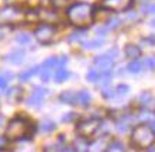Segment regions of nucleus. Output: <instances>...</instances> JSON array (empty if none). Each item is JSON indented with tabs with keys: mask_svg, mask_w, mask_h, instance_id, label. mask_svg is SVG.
Listing matches in <instances>:
<instances>
[{
	"mask_svg": "<svg viewBox=\"0 0 155 152\" xmlns=\"http://www.w3.org/2000/svg\"><path fill=\"white\" fill-rule=\"evenodd\" d=\"M65 17L75 28H87L96 20V7L93 3L78 0L69 4L65 10Z\"/></svg>",
	"mask_w": 155,
	"mask_h": 152,
	"instance_id": "1",
	"label": "nucleus"
},
{
	"mask_svg": "<svg viewBox=\"0 0 155 152\" xmlns=\"http://www.w3.org/2000/svg\"><path fill=\"white\" fill-rule=\"evenodd\" d=\"M34 132V125L25 117H16L7 124L6 137L8 140H23L28 138Z\"/></svg>",
	"mask_w": 155,
	"mask_h": 152,
	"instance_id": "2",
	"label": "nucleus"
},
{
	"mask_svg": "<svg viewBox=\"0 0 155 152\" xmlns=\"http://www.w3.org/2000/svg\"><path fill=\"white\" fill-rule=\"evenodd\" d=\"M131 142L135 148L147 149L155 142V131L151 128V125L147 124H140L133 130L131 134Z\"/></svg>",
	"mask_w": 155,
	"mask_h": 152,
	"instance_id": "3",
	"label": "nucleus"
},
{
	"mask_svg": "<svg viewBox=\"0 0 155 152\" xmlns=\"http://www.w3.org/2000/svg\"><path fill=\"white\" fill-rule=\"evenodd\" d=\"M33 35L41 45H51L52 42H55L58 35L57 24H51V23H44L42 21L35 27Z\"/></svg>",
	"mask_w": 155,
	"mask_h": 152,
	"instance_id": "4",
	"label": "nucleus"
},
{
	"mask_svg": "<svg viewBox=\"0 0 155 152\" xmlns=\"http://www.w3.org/2000/svg\"><path fill=\"white\" fill-rule=\"evenodd\" d=\"M25 20V11L18 6L10 4L0 10V25H16Z\"/></svg>",
	"mask_w": 155,
	"mask_h": 152,
	"instance_id": "5",
	"label": "nucleus"
},
{
	"mask_svg": "<svg viewBox=\"0 0 155 152\" xmlns=\"http://www.w3.org/2000/svg\"><path fill=\"white\" fill-rule=\"evenodd\" d=\"M100 124H102V121L99 118H86V120H82V121H79V124H78L76 127V131L78 134L81 137H83V138H90V137H93L96 132H97V130L100 128Z\"/></svg>",
	"mask_w": 155,
	"mask_h": 152,
	"instance_id": "6",
	"label": "nucleus"
},
{
	"mask_svg": "<svg viewBox=\"0 0 155 152\" xmlns=\"http://www.w3.org/2000/svg\"><path fill=\"white\" fill-rule=\"evenodd\" d=\"M102 8L110 13H123L133 7L134 0H102Z\"/></svg>",
	"mask_w": 155,
	"mask_h": 152,
	"instance_id": "7",
	"label": "nucleus"
},
{
	"mask_svg": "<svg viewBox=\"0 0 155 152\" xmlns=\"http://www.w3.org/2000/svg\"><path fill=\"white\" fill-rule=\"evenodd\" d=\"M114 62H116L114 58L111 57L109 52H106V53H102V55L94 57L93 68H96L100 73H103V72H110V70H113V68H114Z\"/></svg>",
	"mask_w": 155,
	"mask_h": 152,
	"instance_id": "8",
	"label": "nucleus"
},
{
	"mask_svg": "<svg viewBox=\"0 0 155 152\" xmlns=\"http://www.w3.org/2000/svg\"><path fill=\"white\" fill-rule=\"evenodd\" d=\"M47 93H48V90H47L45 87L35 86L33 89V93H31V96H30L28 100H27V104H28L30 107H40L41 104H42V100L45 99Z\"/></svg>",
	"mask_w": 155,
	"mask_h": 152,
	"instance_id": "9",
	"label": "nucleus"
},
{
	"mask_svg": "<svg viewBox=\"0 0 155 152\" xmlns=\"http://www.w3.org/2000/svg\"><path fill=\"white\" fill-rule=\"evenodd\" d=\"M25 58V51L23 48H17V50L8 52L6 57H4V61L8 62V63H13V65H20L24 62Z\"/></svg>",
	"mask_w": 155,
	"mask_h": 152,
	"instance_id": "10",
	"label": "nucleus"
},
{
	"mask_svg": "<svg viewBox=\"0 0 155 152\" xmlns=\"http://www.w3.org/2000/svg\"><path fill=\"white\" fill-rule=\"evenodd\" d=\"M124 55H126L127 59L134 61V59H140V58H141L143 51H141L140 45L133 44V42H128V44H126V45H124Z\"/></svg>",
	"mask_w": 155,
	"mask_h": 152,
	"instance_id": "11",
	"label": "nucleus"
},
{
	"mask_svg": "<svg viewBox=\"0 0 155 152\" xmlns=\"http://www.w3.org/2000/svg\"><path fill=\"white\" fill-rule=\"evenodd\" d=\"M106 40L102 37H97V38H92V40H83L81 42V47L82 50L85 51H93V50H99L104 45Z\"/></svg>",
	"mask_w": 155,
	"mask_h": 152,
	"instance_id": "12",
	"label": "nucleus"
},
{
	"mask_svg": "<svg viewBox=\"0 0 155 152\" xmlns=\"http://www.w3.org/2000/svg\"><path fill=\"white\" fill-rule=\"evenodd\" d=\"M109 145L110 144L106 140V137H102V138L94 140L90 145H87V152H106Z\"/></svg>",
	"mask_w": 155,
	"mask_h": 152,
	"instance_id": "13",
	"label": "nucleus"
},
{
	"mask_svg": "<svg viewBox=\"0 0 155 152\" xmlns=\"http://www.w3.org/2000/svg\"><path fill=\"white\" fill-rule=\"evenodd\" d=\"M69 76H71V72L66 69L65 66L57 68V69L54 70V80L57 83H64L65 80H68Z\"/></svg>",
	"mask_w": 155,
	"mask_h": 152,
	"instance_id": "14",
	"label": "nucleus"
},
{
	"mask_svg": "<svg viewBox=\"0 0 155 152\" xmlns=\"http://www.w3.org/2000/svg\"><path fill=\"white\" fill-rule=\"evenodd\" d=\"M144 69V62H141L140 59H134V61H130L127 63L126 66V70L128 73H133V75H137V73H141Z\"/></svg>",
	"mask_w": 155,
	"mask_h": 152,
	"instance_id": "15",
	"label": "nucleus"
},
{
	"mask_svg": "<svg viewBox=\"0 0 155 152\" xmlns=\"http://www.w3.org/2000/svg\"><path fill=\"white\" fill-rule=\"evenodd\" d=\"M90 102H92V95L87 90H82L76 93V104H79L82 107H86L90 104Z\"/></svg>",
	"mask_w": 155,
	"mask_h": 152,
	"instance_id": "16",
	"label": "nucleus"
},
{
	"mask_svg": "<svg viewBox=\"0 0 155 152\" xmlns=\"http://www.w3.org/2000/svg\"><path fill=\"white\" fill-rule=\"evenodd\" d=\"M35 75H40V65H35L27 70H23L18 78H20L21 82H28L30 79L33 78V76H35Z\"/></svg>",
	"mask_w": 155,
	"mask_h": 152,
	"instance_id": "17",
	"label": "nucleus"
},
{
	"mask_svg": "<svg viewBox=\"0 0 155 152\" xmlns=\"http://www.w3.org/2000/svg\"><path fill=\"white\" fill-rule=\"evenodd\" d=\"M85 37H86L85 28H76L74 33H71L69 35H68V42H69V44H74V42H82Z\"/></svg>",
	"mask_w": 155,
	"mask_h": 152,
	"instance_id": "18",
	"label": "nucleus"
},
{
	"mask_svg": "<svg viewBox=\"0 0 155 152\" xmlns=\"http://www.w3.org/2000/svg\"><path fill=\"white\" fill-rule=\"evenodd\" d=\"M48 2H49L51 8L57 10V11H59V10H66L71 4V0H48Z\"/></svg>",
	"mask_w": 155,
	"mask_h": 152,
	"instance_id": "19",
	"label": "nucleus"
},
{
	"mask_svg": "<svg viewBox=\"0 0 155 152\" xmlns=\"http://www.w3.org/2000/svg\"><path fill=\"white\" fill-rule=\"evenodd\" d=\"M100 78H102V73H100L96 68L89 69L87 70V73H86V80L90 82V83H99L100 82Z\"/></svg>",
	"mask_w": 155,
	"mask_h": 152,
	"instance_id": "20",
	"label": "nucleus"
},
{
	"mask_svg": "<svg viewBox=\"0 0 155 152\" xmlns=\"http://www.w3.org/2000/svg\"><path fill=\"white\" fill-rule=\"evenodd\" d=\"M59 100L66 103V104H76V93L66 90V92H64V93H61Z\"/></svg>",
	"mask_w": 155,
	"mask_h": 152,
	"instance_id": "21",
	"label": "nucleus"
},
{
	"mask_svg": "<svg viewBox=\"0 0 155 152\" xmlns=\"http://www.w3.org/2000/svg\"><path fill=\"white\" fill-rule=\"evenodd\" d=\"M140 11H141V14H143V16H151V14H155V3L145 2V3L141 4Z\"/></svg>",
	"mask_w": 155,
	"mask_h": 152,
	"instance_id": "22",
	"label": "nucleus"
},
{
	"mask_svg": "<svg viewBox=\"0 0 155 152\" xmlns=\"http://www.w3.org/2000/svg\"><path fill=\"white\" fill-rule=\"evenodd\" d=\"M16 41L18 42L20 45L25 47V45H30V44L33 42V37H31V34H28V33H20V34H17Z\"/></svg>",
	"mask_w": 155,
	"mask_h": 152,
	"instance_id": "23",
	"label": "nucleus"
},
{
	"mask_svg": "<svg viewBox=\"0 0 155 152\" xmlns=\"http://www.w3.org/2000/svg\"><path fill=\"white\" fill-rule=\"evenodd\" d=\"M21 96H23V90H21V87H18V86L12 87V89L7 92V97L10 100H13V102H18V100L21 99Z\"/></svg>",
	"mask_w": 155,
	"mask_h": 152,
	"instance_id": "24",
	"label": "nucleus"
},
{
	"mask_svg": "<svg viewBox=\"0 0 155 152\" xmlns=\"http://www.w3.org/2000/svg\"><path fill=\"white\" fill-rule=\"evenodd\" d=\"M121 24H123V21H121V18H118L117 16H113V17H110V18H109V20L106 21V27L109 30H117V28H120V27H121Z\"/></svg>",
	"mask_w": 155,
	"mask_h": 152,
	"instance_id": "25",
	"label": "nucleus"
},
{
	"mask_svg": "<svg viewBox=\"0 0 155 152\" xmlns=\"http://www.w3.org/2000/svg\"><path fill=\"white\" fill-rule=\"evenodd\" d=\"M130 92V87L128 85H124V83H120L117 85V87L114 89V97H124Z\"/></svg>",
	"mask_w": 155,
	"mask_h": 152,
	"instance_id": "26",
	"label": "nucleus"
},
{
	"mask_svg": "<svg viewBox=\"0 0 155 152\" xmlns=\"http://www.w3.org/2000/svg\"><path fill=\"white\" fill-rule=\"evenodd\" d=\"M55 130V124L54 121L51 120H44L42 123H41V131L42 132H51Z\"/></svg>",
	"mask_w": 155,
	"mask_h": 152,
	"instance_id": "27",
	"label": "nucleus"
},
{
	"mask_svg": "<svg viewBox=\"0 0 155 152\" xmlns=\"http://www.w3.org/2000/svg\"><path fill=\"white\" fill-rule=\"evenodd\" d=\"M124 151H126V148H124V145L121 142H113L107 148V152H124Z\"/></svg>",
	"mask_w": 155,
	"mask_h": 152,
	"instance_id": "28",
	"label": "nucleus"
},
{
	"mask_svg": "<svg viewBox=\"0 0 155 152\" xmlns=\"http://www.w3.org/2000/svg\"><path fill=\"white\" fill-rule=\"evenodd\" d=\"M102 95L104 99H111V97H114V89H111L110 85H109V86H103Z\"/></svg>",
	"mask_w": 155,
	"mask_h": 152,
	"instance_id": "29",
	"label": "nucleus"
},
{
	"mask_svg": "<svg viewBox=\"0 0 155 152\" xmlns=\"http://www.w3.org/2000/svg\"><path fill=\"white\" fill-rule=\"evenodd\" d=\"M144 68H147L148 70H155V57H148L144 61Z\"/></svg>",
	"mask_w": 155,
	"mask_h": 152,
	"instance_id": "30",
	"label": "nucleus"
},
{
	"mask_svg": "<svg viewBox=\"0 0 155 152\" xmlns=\"http://www.w3.org/2000/svg\"><path fill=\"white\" fill-rule=\"evenodd\" d=\"M109 31H110V30L107 28L106 25H100V27H97V28L94 30V33H96V35H97V37H102V38L106 37Z\"/></svg>",
	"mask_w": 155,
	"mask_h": 152,
	"instance_id": "31",
	"label": "nucleus"
},
{
	"mask_svg": "<svg viewBox=\"0 0 155 152\" xmlns=\"http://www.w3.org/2000/svg\"><path fill=\"white\" fill-rule=\"evenodd\" d=\"M138 102L143 103V104H147L148 102H151V93H148V92L141 93V96L138 97Z\"/></svg>",
	"mask_w": 155,
	"mask_h": 152,
	"instance_id": "32",
	"label": "nucleus"
},
{
	"mask_svg": "<svg viewBox=\"0 0 155 152\" xmlns=\"http://www.w3.org/2000/svg\"><path fill=\"white\" fill-rule=\"evenodd\" d=\"M7 83H8V79L4 76L3 72H0V89H2V90L7 89Z\"/></svg>",
	"mask_w": 155,
	"mask_h": 152,
	"instance_id": "33",
	"label": "nucleus"
},
{
	"mask_svg": "<svg viewBox=\"0 0 155 152\" xmlns=\"http://www.w3.org/2000/svg\"><path fill=\"white\" fill-rule=\"evenodd\" d=\"M69 61V58L66 57V55H61V57H58V68H61V66H66Z\"/></svg>",
	"mask_w": 155,
	"mask_h": 152,
	"instance_id": "34",
	"label": "nucleus"
},
{
	"mask_svg": "<svg viewBox=\"0 0 155 152\" xmlns=\"http://www.w3.org/2000/svg\"><path fill=\"white\" fill-rule=\"evenodd\" d=\"M143 42H145L147 45L154 47V45H155V34H151V35H148L147 38H143Z\"/></svg>",
	"mask_w": 155,
	"mask_h": 152,
	"instance_id": "35",
	"label": "nucleus"
},
{
	"mask_svg": "<svg viewBox=\"0 0 155 152\" xmlns=\"http://www.w3.org/2000/svg\"><path fill=\"white\" fill-rule=\"evenodd\" d=\"M45 151L47 152H59V145L57 144H52V145H48V147H45Z\"/></svg>",
	"mask_w": 155,
	"mask_h": 152,
	"instance_id": "36",
	"label": "nucleus"
},
{
	"mask_svg": "<svg viewBox=\"0 0 155 152\" xmlns=\"http://www.w3.org/2000/svg\"><path fill=\"white\" fill-rule=\"evenodd\" d=\"M74 117H75L74 113H69V114H65V115H64V117H62V120H64V121H71V120L74 118Z\"/></svg>",
	"mask_w": 155,
	"mask_h": 152,
	"instance_id": "37",
	"label": "nucleus"
},
{
	"mask_svg": "<svg viewBox=\"0 0 155 152\" xmlns=\"http://www.w3.org/2000/svg\"><path fill=\"white\" fill-rule=\"evenodd\" d=\"M4 142H6V141H4V138H0V148H3V147H4Z\"/></svg>",
	"mask_w": 155,
	"mask_h": 152,
	"instance_id": "38",
	"label": "nucleus"
},
{
	"mask_svg": "<svg viewBox=\"0 0 155 152\" xmlns=\"http://www.w3.org/2000/svg\"><path fill=\"white\" fill-rule=\"evenodd\" d=\"M150 25H151V27H155V17L152 18L151 21H150Z\"/></svg>",
	"mask_w": 155,
	"mask_h": 152,
	"instance_id": "39",
	"label": "nucleus"
},
{
	"mask_svg": "<svg viewBox=\"0 0 155 152\" xmlns=\"http://www.w3.org/2000/svg\"><path fill=\"white\" fill-rule=\"evenodd\" d=\"M145 152H155V147L154 148H151V147H150V148H147V151Z\"/></svg>",
	"mask_w": 155,
	"mask_h": 152,
	"instance_id": "40",
	"label": "nucleus"
},
{
	"mask_svg": "<svg viewBox=\"0 0 155 152\" xmlns=\"http://www.w3.org/2000/svg\"><path fill=\"white\" fill-rule=\"evenodd\" d=\"M6 2H8V0H6Z\"/></svg>",
	"mask_w": 155,
	"mask_h": 152,
	"instance_id": "41",
	"label": "nucleus"
}]
</instances>
